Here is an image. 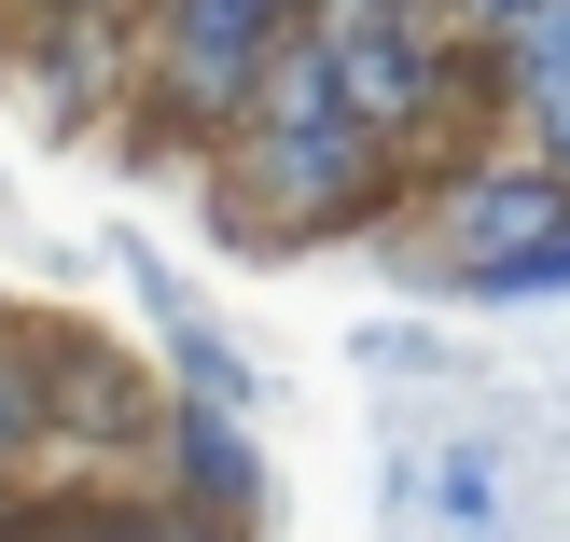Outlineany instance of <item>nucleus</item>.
I'll return each instance as SVG.
<instances>
[{"label":"nucleus","mask_w":570,"mask_h":542,"mask_svg":"<svg viewBox=\"0 0 570 542\" xmlns=\"http://www.w3.org/2000/svg\"><path fill=\"white\" fill-rule=\"evenodd\" d=\"M195 181H209V209H223V237H237V250H293V237L390 223V209L417 195V167L390 154V139L362 126L321 70H306V42H293V56L265 70V98H250V126L223 139Z\"/></svg>","instance_id":"f257e3e1"},{"label":"nucleus","mask_w":570,"mask_h":542,"mask_svg":"<svg viewBox=\"0 0 570 542\" xmlns=\"http://www.w3.org/2000/svg\"><path fill=\"white\" fill-rule=\"evenodd\" d=\"M293 42H306V0H139V139L209 167Z\"/></svg>","instance_id":"f03ea898"},{"label":"nucleus","mask_w":570,"mask_h":542,"mask_svg":"<svg viewBox=\"0 0 570 542\" xmlns=\"http://www.w3.org/2000/svg\"><path fill=\"white\" fill-rule=\"evenodd\" d=\"M42 362H56V473H111V487H154V362L111 348V334H70L42 321Z\"/></svg>","instance_id":"7ed1b4c3"},{"label":"nucleus","mask_w":570,"mask_h":542,"mask_svg":"<svg viewBox=\"0 0 570 542\" xmlns=\"http://www.w3.org/2000/svg\"><path fill=\"white\" fill-rule=\"evenodd\" d=\"M154 501H181L195 529L250 542V529L278 515V473H265V445H250V417H237V404H195V390H167V417H154Z\"/></svg>","instance_id":"20e7f679"},{"label":"nucleus","mask_w":570,"mask_h":542,"mask_svg":"<svg viewBox=\"0 0 570 542\" xmlns=\"http://www.w3.org/2000/svg\"><path fill=\"white\" fill-rule=\"evenodd\" d=\"M0 70H14V98H28V126H98V111H139V28H14L0 42Z\"/></svg>","instance_id":"39448f33"},{"label":"nucleus","mask_w":570,"mask_h":542,"mask_svg":"<svg viewBox=\"0 0 570 542\" xmlns=\"http://www.w3.org/2000/svg\"><path fill=\"white\" fill-rule=\"evenodd\" d=\"M0 542H223V529H195L181 501H154V487H111V473H42V487L0 515Z\"/></svg>","instance_id":"423d86ee"},{"label":"nucleus","mask_w":570,"mask_h":542,"mask_svg":"<svg viewBox=\"0 0 570 542\" xmlns=\"http://www.w3.org/2000/svg\"><path fill=\"white\" fill-rule=\"evenodd\" d=\"M56 473V362H42V321L0 306V487H42Z\"/></svg>","instance_id":"0eeeda50"},{"label":"nucleus","mask_w":570,"mask_h":542,"mask_svg":"<svg viewBox=\"0 0 570 542\" xmlns=\"http://www.w3.org/2000/svg\"><path fill=\"white\" fill-rule=\"evenodd\" d=\"M167 376H181V390H195V404H237V417H250V362H237V348H223V334H209V321H181V306H167Z\"/></svg>","instance_id":"6e6552de"},{"label":"nucleus","mask_w":570,"mask_h":542,"mask_svg":"<svg viewBox=\"0 0 570 542\" xmlns=\"http://www.w3.org/2000/svg\"><path fill=\"white\" fill-rule=\"evenodd\" d=\"M488 70L501 83H570V0H529V14L488 42Z\"/></svg>","instance_id":"1a4fd4ad"},{"label":"nucleus","mask_w":570,"mask_h":542,"mask_svg":"<svg viewBox=\"0 0 570 542\" xmlns=\"http://www.w3.org/2000/svg\"><path fill=\"white\" fill-rule=\"evenodd\" d=\"M460 306H570V223H557V237H529L515 265H488Z\"/></svg>","instance_id":"9d476101"},{"label":"nucleus","mask_w":570,"mask_h":542,"mask_svg":"<svg viewBox=\"0 0 570 542\" xmlns=\"http://www.w3.org/2000/svg\"><path fill=\"white\" fill-rule=\"evenodd\" d=\"M501 139H515L529 167H557V181H570V83H501Z\"/></svg>","instance_id":"9b49d317"},{"label":"nucleus","mask_w":570,"mask_h":542,"mask_svg":"<svg viewBox=\"0 0 570 542\" xmlns=\"http://www.w3.org/2000/svg\"><path fill=\"white\" fill-rule=\"evenodd\" d=\"M432 501H445V529H501V460H488V445H445Z\"/></svg>","instance_id":"f8f14e48"},{"label":"nucleus","mask_w":570,"mask_h":542,"mask_svg":"<svg viewBox=\"0 0 570 542\" xmlns=\"http://www.w3.org/2000/svg\"><path fill=\"white\" fill-rule=\"evenodd\" d=\"M0 14H14V28H139V0H0Z\"/></svg>","instance_id":"ddd939ff"},{"label":"nucleus","mask_w":570,"mask_h":542,"mask_svg":"<svg viewBox=\"0 0 570 542\" xmlns=\"http://www.w3.org/2000/svg\"><path fill=\"white\" fill-rule=\"evenodd\" d=\"M515 14H529V0H445V28H460L473 56H488V42H501V28H515Z\"/></svg>","instance_id":"4468645a"}]
</instances>
